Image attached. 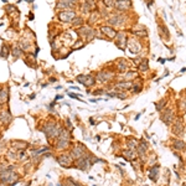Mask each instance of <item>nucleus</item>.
I'll return each instance as SVG.
<instances>
[{"instance_id": "9b49d317", "label": "nucleus", "mask_w": 186, "mask_h": 186, "mask_svg": "<svg viewBox=\"0 0 186 186\" xmlns=\"http://www.w3.org/2000/svg\"><path fill=\"white\" fill-rule=\"evenodd\" d=\"M76 17V13L73 10H64L58 14V19L62 22H70Z\"/></svg>"}, {"instance_id": "4468645a", "label": "nucleus", "mask_w": 186, "mask_h": 186, "mask_svg": "<svg viewBox=\"0 0 186 186\" xmlns=\"http://www.w3.org/2000/svg\"><path fill=\"white\" fill-rule=\"evenodd\" d=\"M115 8L119 11H127L128 9L132 8V2H130V0H117V2H115Z\"/></svg>"}, {"instance_id": "4be33fe9", "label": "nucleus", "mask_w": 186, "mask_h": 186, "mask_svg": "<svg viewBox=\"0 0 186 186\" xmlns=\"http://www.w3.org/2000/svg\"><path fill=\"white\" fill-rule=\"evenodd\" d=\"M11 119H13V117H11V114H10L9 110H4V112L0 113V120H2L3 123L9 124L11 122Z\"/></svg>"}, {"instance_id": "79ce46f5", "label": "nucleus", "mask_w": 186, "mask_h": 186, "mask_svg": "<svg viewBox=\"0 0 186 186\" xmlns=\"http://www.w3.org/2000/svg\"><path fill=\"white\" fill-rule=\"evenodd\" d=\"M89 122H91L92 126H95V124H96V123H95V120H93V118H91V119H89Z\"/></svg>"}, {"instance_id": "a878e982", "label": "nucleus", "mask_w": 186, "mask_h": 186, "mask_svg": "<svg viewBox=\"0 0 186 186\" xmlns=\"http://www.w3.org/2000/svg\"><path fill=\"white\" fill-rule=\"evenodd\" d=\"M172 146H174V149H176V150H184V149L186 148V143L182 141V140H175L174 144H172Z\"/></svg>"}, {"instance_id": "c85d7f7f", "label": "nucleus", "mask_w": 186, "mask_h": 186, "mask_svg": "<svg viewBox=\"0 0 186 186\" xmlns=\"http://www.w3.org/2000/svg\"><path fill=\"white\" fill-rule=\"evenodd\" d=\"M8 99V91L6 89H3L0 92V104H4Z\"/></svg>"}, {"instance_id": "c03bdc74", "label": "nucleus", "mask_w": 186, "mask_h": 186, "mask_svg": "<svg viewBox=\"0 0 186 186\" xmlns=\"http://www.w3.org/2000/svg\"><path fill=\"white\" fill-rule=\"evenodd\" d=\"M61 98H62V96H56V98H55V99L57 101V99H61Z\"/></svg>"}, {"instance_id": "f3484780", "label": "nucleus", "mask_w": 186, "mask_h": 186, "mask_svg": "<svg viewBox=\"0 0 186 186\" xmlns=\"http://www.w3.org/2000/svg\"><path fill=\"white\" fill-rule=\"evenodd\" d=\"M124 20H126V17H124L123 15H120V14H115V15H113V16H110V17H109L108 22H109V24H112V25H115V26H120V25H123V24H124Z\"/></svg>"}, {"instance_id": "cd10ccee", "label": "nucleus", "mask_w": 186, "mask_h": 186, "mask_svg": "<svg viewBox=\"0 0 186 186\" xmlns=\"http://www.w3.org/2000/svg\"><path fill=\"white\" fill-rule=\"evenodd\" d=\"M11 53H13V56H14L15 58H17V57H21V55H22V50L20 48V46H19V47H17V46H14V47H13Z\"/></svg>"}, {"instance_id": "37998d69", "label": "nucleus", "mask_w": 186, "mask_h": 186, "mask_svg": "<svg viewBox=\"0 0 186 186\" xmlns=\"http://www.w3.org/2000/svg\"><path fill=\"white\" fill-rule=\"evenodd\" d=\"M55 81H56V78H53V77L50 78V82H55Z\"/></svg>"}, {"instance_id": "f03ea898", "label": "nucleus", "mask_w": 186, "mask_h": 186, "mask_svg": "<svg viewBox=\"0 0 186 186\" xmlns=\"http://www.w3.org/2000/svg\"><path fill=\"white\" fill-rule=\"evenodd\" d=\"M70 140H71V133L70 130L62 129L60 135L57 137V141H56V149H66L70 145Z\"/></svg>"}, {"instance_id": "ea45409f", "label": "nucleus", "mask_w": 186, "mask_h": 186, "mask_svg": "<svg viewBox=\"0 0 186 186\" xmlns=\"http://www.w3.org/2000/svg\"><path fill=\"white\" fill-rule=\"evenodd\" d=\"M67 95H68L71 98H75V99H78V101H81V98H79V96H78V95H75V93H67Z\"/></svg>"}, {"instance_id": "423d86ee", "label": "nucleus", "mask_w": 186, "mask_h": 186, "mask_svg": "<svg viewBox=\"0 0 186 186\" xmlns=\"http://www.w3.org/2000/svg\"><path fill=\"white\" fill-rule=\"evenodd\" d=\"M78 34L87 41H91L93 37L96 36V31L92 30L89 26H82L81 29H78Z\"/></svg>"}, {"instance_id": "2eb2a0df", "label": "nucleus", "mask_w": 186, "mask_h": 186, "mask_svg": "<svg viewBox=\"0 0 186 186\" xmlns=\"http://www.w3.org/2000/svg\"><path fill=\"white\" fill-rule=\"evenodd\" d=\"M113 77H114V73L112 71H102L98 73L97 79L102 83H106V82H109L110 79H113Z\"/></svg>"}, {"instance_id": "f8f14e48", "label": "nucleus", "mask_w": 186, "mask_h": 186, "mask_svg": "<svg viewBox=\"0 0 186 186\" xmlns=\"http://www.w3.org/2000/svg\"><path fill=\"white\" fill-rule=\"evenodd\" d=\"M172 130V134L176 135V137H181L182 133H184V123H182V119L179 118L176 119V122H174V126L171 128Z\"/></svg>"}, {"instance_id": "7ed1b4c3", "label": "nucleus", "mask_w": 186, "mask_h": 186, "mask_svg": "<svg viewBox=\"0 0 186 186\" xmlns=\"http://www.w3.org/2000/svg\"><path fill=\"white\" fill-rule=\"evenodd\" d=\"M61 128L58 127V124L55 122H48L45 124V127L42 128V132L47 138H57L61 133Z\"/></svg>"}, {"instance_id": "7c9ffc66", "label": "nucleus", "mask_w": 186, "mask_h": 186, "mask_svg": "<svg viewBox=\"0 0 186 186\" xmlns=\"http://www.w3.org/2000/svg\"><path fill=\"white\" fill-rule=\"evenodd\" d=\"M166 106V99H161L159 103H157L155 104V108H157V110L158 112H161L163 110V108Z\"/></svg>"}, {"instance_id": "1a4fd4ad", "label": "nucleus", "mask_w": 186, "mask_h": 186, "mask_svg": "<svg viewBox=\"0 0 186 186\" xmlns=\"http://www.w3.org/2000/svg\"><path fill=\"white\" fill-rule=\"evenodd\" d=\"M160 118H161V120L166 124V126H170L171 123H174V118H175V113H174V110L171 109V108H166L163 113H161V115H160Z\"/></svg>"}, {"instance_id": "5701e85b", "label": "nucleus", "mask_w": 186, "mask_h": 186, "mask_svg": "<svg viewBox=\"0 0 186 186\" xmlns=\"http://www.w3.org/2000/svg\"><path fill=\"white\" fill-rule=\"evenodd\" d=\"M128 61H126V60H118V64H117V68H118V71H120V72H126L127 70H128Z\"/></svg>"}, {"instance_id": "bb28decb", "label": "nucleus", "mask_w": 186, "mask_h": 186, "mask_svg": "<svg viewBox=\"0 0 186 186\" xmlns=\"http://www.w3.org/2000/svg\"><path fill=\"white\" fill-rule=\"evenodd\" d=\"M9 46L6 45V44H4L3 46H2V51H0V56H2L3 58H6L8 56H9Z\"/></svg>"}, {"instance_id": "6e6552de", "label": "nucleus", "mask_w": 186, "mask_h": 186, "mask_svg": "<svg viewBox=\"0 0 186 186\" xmlns=\"http://www.w3.org/2000/svg\"><path fill=\"white\" fill-rule=\"evenodd\" d=\"M146 150H148V143L144 139H141L137 146V154H138V158H140L143 163H145L146 160Z\"/></svg>"}, {"instance_id": "a211bd4d", "label": "nucleus", "mask_w": 186, "mask_h": 186, "mask_svg": "<svg viewBox=\"0 0 186 186\" xmlns=\"http://www.w3.org/2000/svg\"><path fill=\"white\" fill-rule=\"evenodd\" d=\"M132 86H133V82L132 81H122V82H118L117 84H115V89L117 91H120V92H124V91H128V89H130L132 88Z\"/></svg>"}, {"instance_id": "49530a36", "label": "nucleus", "mask_w": 186, "mask_h": 186, "mask_svg": "<svg viewBox=\"0 0 186 186\" xmlns=\"http://www.w3.org/2000/svg\"><path fill=\"white\" fill-rule=\"evenodd\" d=\"M0 186H5V185H2V184H0Z\"/></svg>"}, {"instance_id": "2f4dec72", "label": "nucleus", "mask_w": 186, "mask_h": 186, "mask_svg": "<svg viewBox=\"0 0 186 186\" xmlns=\"http://www.w3.org/2000/svg\"><path fill=\"white\" fill-rule=\"evenodd\" d=\"M48 150V148H41V149H39V150H34L33 151V154H31V155H33V158H36V157H39V155H41L44 151H47Z\"/></svg>"}, {"instance_id": "4c0bfd02", "label": "nucleus", "mask_w": 186, "mask_h": 186, "mask_svg": "<svg viewBox=\"0 0 186 186\" xmlns=\"http://www.w3.org/2000/svg\"><path fill=\"white\" fill-rule=\"evenodd\" d=\"M117 98L119 99H126L127 98V93H124V92H117Z\"/></svg>"}, {"instance_id": "412c9836", "label": "nucleus", "mask_w": 186, "mask_h": 186, "mask_svg": "<svg viewBox=\"0 0 186 186\" xmlns=\"http://www.w3.org/2000/svg\"><path fill=\"white\" fill-rule=\"evenodd\" d=\"M123 157H124V159H126L127 161H134V160L137 159V157H138V154H137L134 150H130V149H128V150H126V151H124Z\"/></svg>"}, {"instance_id": "20e7f679", "label": "nucleus", "mask_w": 186, "mask_h": 186, "mask_svg": "<svg viewBox=\"0 0 186 186\" xmlns=\"http://www.w3.org/2000/svg\"><path fill=\"white\" fill-rule=\"evenodd\" d=\"M88 151H87V149H86V146L83 145V144H81V143H77L76 145H73V148L71 149V157L73 158V160H77V159H79V158H82L84 154H87Z\"/></svg>"}, {"instance_id": "f257e3e1", "label": "nucleus", "mask_w": 186, "mask_h": 186, "mask_svg": "<svg viewBox=\"0 0 186 186\" xmlns=\"http://www.w3.org/2000/svg\"><path fill=\"white\" fill-rule=\"evenodd\" d=\"M93 159H95V158H93V155L87 153V154L83 155L82 158L76 160V168H78L82 171H88L89 168L93 165Z\"/></svg>"}, {"instance_id": "58836bf2", "label": "nucleus", "mask_w": 186, "mask_h": 186, "mask_svg": "<svg viewBox=\"0 0 186 186\" xmlns=\"http://www.w3.org/2000/svg\"><path fill=\"white\" fill-rule=\"evenodd\" d=\"M107 91H103V89H96L95 92H93V95L95 96H101V95H106Z\"/></svg>"}, {"instance_id": "6ab92c4d", "label": "nucleus", "mask_w": 186, "mask_h": 186, "mask_svg": "<svg viewBox=\"0 0 186 186\" xmlns=\"http://www.w3.org/2000/svg\"><path fill=\"white\" fill-rule=\"evenodd\" d=\"M159 171H160V166H159V165H154V166L150 169V171H149V174H148V177H149L151 181H157L158 177H159Z\"/></svg>"}, {"instance_id": "c9c22d12", "label": "nucleus", "mask_w": 186, "mask_h": 186, "mask_svg": "<svg viewBox=\"0 0 186 186\" xmlns=\"http://www.w3.org/2000/svg\"><path fill=\"white\" fill-rule=\"evenodd\" d=\"M82 24H83L82 17H75V19L72 20V25H73V26H81Z\"/></svg>"}, {"instance_id": "b1692460", "label": "nucleus", "mask_w": 186, "mask_h": 186, "mask_svg": "<svg viewBox=\"0 0 186 186\" xmlns=\"http://www.w3.org/2000/svg\"><path fill=\"white\" fill-rule=\"evenodd\" d=\"M72 6L73 5H72V3L70 2V0H58V3H57V8H60V9L67 10V9L72 8Z\"/></svg>"}, {"instance_id": "72a5a7b5", "label": "nucleus", "mask_w": 186, "mask_h": 186, "mask_svg": "<svg viewBox=\"0 0 186 186\" xmlns=\"http://www.w3.org/2000/svg\"><path fill=\"white\" fill-rule=\"evenodd\" d=\"M115 2L117 0H103V4L107 8H113V6H115Z\"/></svg>"}, {"instance_id": "9d476101", "label": "nucleus", "mask_w": 186, "mask_h": 186, "mask_svg": "<svg viewBox=\"0 0 186 186\" xmlns=\"http://www.w3.org/2000/svg\"><path fill=\"white\" fill-rule=\"evenodd\" d=\"M77 82L82 83L86 87H91L96 83V79L91 75H79V76H77Z\"/></svg>"}, {"instance_id": "39448f33", "label": "nucleus", "mask_w": 186, "mask_h": 186, "mask_svg": "<svg viewBox=\"0 0 186 186\" xmlns=\"http://www.w3.org/2000/svg\"><path fill=\"white\" fill-rule=\"evenodd\" d=\"M13 169L11 168H8L6 170H3L2 172H0V180H2L3 182H14V181H17V179H19V176L14 172V171H11Z\"/></svg>"}, {"instance_id": "393cba45", "label": "nucleus", "mask_w": 186, "mask_h": 186, "mask_svg": "<svg viewBox=\"0 0 186 186\" xmlns=\"http://www.w3.org/2000/svg\"><path fill=\"white\" fill-rule=\"evenodd\" d=\"M138 144H139V143H138L134 138H128V139H127V146H128V149H130V150H137Z\"/></svg>"}, {"instance_id": "a18cd8bd", "label": "nucleus", "mask_w": 186, "mask_h": 186, "mask_svg": "<svg viewBox=\"0 0 186 186\" xmlns=\"http://www.w3.org/2000/svg\"><path fill=\"white\" fill-rule=\"evenodd\" d=\"M25 2H27V3H33L34 0H25Z\"/></svg>"}, {"instance_id": "a19ab883", "label": "nucleus", "mask_w": 186, "mask_h": 186, "mask_svg": "<svg viewBox=\"0 0 186 186\" xmlns=\"http://www.w3.org/2000/svg\"><path fill=\"white\" fill-rule=\"evenodd\" d=\"M66 124H67V127L71 129L72 128V126H71V122H70V119H66Z\"/></svg>"}, {"instance_id": "f704fd0d", "label": "nucleus", "mask_w": 186, "mask_h": 186, "mask_svg": "<svg viewBox=\"0 0 186 186\" xmlns=\"http://www.w3.org/2000/svg\"><path fill=\"white\" fill-rule=\"evenodd\" d=\"M134 77H137V72H134V71L128 72V75H124V78H126V81H130V79L134 78Z\"/></svg>"}, {"instance_id": "e433bc0d", "label": "nucleus", "mask_w": 186, "mask_h": 186, "mask_svg": "<svg viewBox=\"0 0 186 186\" xmlns=\"http://www.w3.org/2000/svg\"><path fill=\"white\" fill-rule=\"evenodd\" d=\"M19 46H20V48H21V50H25V51H26V50L29 48V42H26L25 40H21Z\"/></svg>"}, {"instance_id": "aec40b11", "label": "nucleus", "mask_w": 186, "mask_h": 186, "mask_svg": "<svg viewBox=\"0 0 186 186\" xmlns=\"http://www.w3.org/2000/svg\"><path fill=\"white\" fill-rule=\"evenodd\" d=\"M101 31L108 37V39H114L117 36V31L114 29H112L110 26H102L101 27Z\"/></svg>"}, {"instance_id": "ddd939ff", "label": "nucleus", "mask_w": 186, "mask_h": 186, "mask_svg": "<svg viewBox=\"0 0 186 186\" xmlns=\"http://www.w3.org/2000/svg\"><path fill=\"white\" fill-rule=\"evenodd\" d=\"M115 45H117L120 50L126 48V46H127V34H126V33H119V34H117Z\"/></svg>"}, {"instance_id": "0eeeda50", "label": "nucleus", "mask_w": 186, "mask_h": 186, "mask_svg": "<svg viewBox=\"0 0 186 186\" xmlns=\"http://www.w3.org/2000/svg\"><path fill=\"white\" fill-rule=\"evenodd\" d=\"M72 160H73V158L71 157V154H66V153L61 154L57 157V163L64 168H71L72 166Z\"/></svg>"}, {"instance_id": "c756f323", "label": "nucleus", "mask_w": 186, "mask_h": 186, "mask_svg": "<svg viewBox=\"0 0 186 186\" xmlns=\"http://www.w3.org/2000/svg\"><path fill=\"white\" fill-rule=\"evenodd\" d=\"M130 89H133V92H134V93H139V92L143 89V84H141L140 82L134 83V84L132 86V88H130Z\"/></svg>"}, {"instance_id": "dca6fc26", "label": "nucleus", "mask_w": 186, "mask_h": 186, "mask_svg": "<svg viewBox=\"0 0 186 186\" xmlns=\"http://www.w3.org/2000/svg\"><path fill=\"white\" fill-rule=\"evenodd\" d=\"M128 48H129V51L132 53H139V51L141 50V46H140V44H139L138 40L130 39L129 42H128Z\"/></svg>"}, {"instance_id": "473e14b6", "label": "nucleus", "mask_w": 186, "mask_h": 186, "mask_svg": "<svg viewBox=\"0 0 186 186\" xmlns=\"http://www.w3.org/2000/svg\"><path fill=\"white\" fill-rule=\"evenodd\" d=\"M148 67H149V65H148V61H146V60H143L140 64H139V70H140V71H146Z\"/></svg>"}]
</instances>
